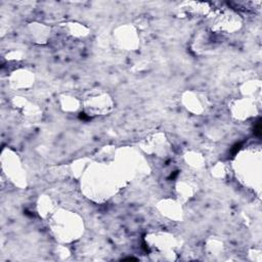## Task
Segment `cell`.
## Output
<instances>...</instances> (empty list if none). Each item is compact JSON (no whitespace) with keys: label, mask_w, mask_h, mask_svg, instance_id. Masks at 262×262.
Returning a JSON list of instances; mask_svg holds the SVG:
<instances>
[{"label":"cell","mask_w":262,"mask_h":262,"mask_svg":"<svg viewBox=\"0 0 262 262\" xmlns=\"http://www.w3.org/2000/svg\"><path fill=\"white\" fill-rule=\"evenodd\" d=\"M1 171L3 175L18 188L26 186V177L20 158L8 148L1 153Z\"/></svg>","instance_id":"obj_1"},{"label":"cell","mask_w":262,"mask_h":262,"mask_svg":"<svg viewBox=\"0 0 262 262\" xmlns=\"http://www.w3.org/2000/svg\"><path fill=\"white\" fill-rule=\"evenodd\" d=\"M33 76L27 70H16L13 72L9 77H7V82L9 86L15 90H25L31 87L33 84Z\"/></svg>","instance_id":"obj_3"},{"label":"cell","mask_w":262,"mask_h":262,"mask_svg":"<svg viewBox=\"0 0 262 262\" xmlns=\"http://www.w3.org/2000/svg\"><path fill=\"white\" fill-rule=\"evenodd\" d=\"M162 210H163V214L167 215L169 217L176 218L179 216V213L177 211V208L175 206V204H166L163 203L162 204Z\"/></svg>","instance_id":"obj_6"},{"label":"cell","mask_w":262,"mask_h":262,"mask_svg":"<svg viewBox=\"0 0 262 262\" xmlns=\"http://www.w3.org/2000/svg\"><path fill=\"white\" fill-rule=\"evenodd\" d=\"M177 189L180 195L184 198H190L193 193V187L188 181H179Z\"/></svg>","instance_id":"obj_5"},{"label":"cell","mask_w":262,"mask_h":262,"mask_svg":"<svg viewBox=\"0 0 262 262\" xmlns=\"http://www.w3.org/2000/svg\"><path fill=\"white\" fill-rule=\"evenodd\" d=\"M62 105L66 111H76L79 105L78 102L73 98H69V96H66L62 100Z\"/></svg>","instance_id":"obj_7"},{"label":"cell","mask_w":262,"mask_h":262,"mask_svg":"<svg viewBox=\"0 0 262 262\" xmlns=\"http://www.w3.org/2000/svg\"><path fill=\"white\" fill-rule=\"evenodd\" d=\"M113 108V102L106 93H94L90 94L85 100V109L93 115L108 114Z\"/></svg>","instance_id":"obj_2"},{"label":"cell","mask_w":262,"mask_h":262,"mask_svg":"<svg viewBox=\"0 0 262 262\" xmlns=\"http://www.w3.org/2000/svg\"><path fill=\"white\" fill-rule=\"evenodd\" d=\"M184 103H186L188 110L193 113H200L204 109H206V106H204L203 105L202 98L195 93H188L184 96Z\"/></svg>","instance_id":"obj_4"}]
</instances>
